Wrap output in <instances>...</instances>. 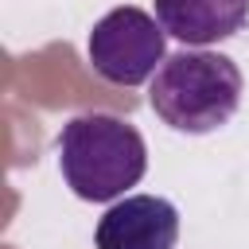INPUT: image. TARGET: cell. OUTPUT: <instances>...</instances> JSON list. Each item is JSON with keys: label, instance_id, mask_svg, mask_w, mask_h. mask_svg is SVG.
I'll use <instances>...</instances> for the list:
<instances>
[{"label": "cell", "instance_id": "6da1fadb", "mask_svg": "<svg viewBox=\"0 0 249 249\" xmlns=\"http://www.w3.org/2000/svg\"><path fill=\"white\" fill-rule=\"evenodd\" d=\"M58 171L86 202H113L148 171V144L140 128L117 113H78L62 124Z\"/></svg>", "mask_w": 249, "mask_h": 249}, {"label": "cell", "instance_id": "7a4b0ae2", "mask_svg": "<svg viewBox=\"0 0 249 249\" xmlns=\"http://www.w3.org/2000/svg\"><path fill=\"white\" fill-rule=\"evenodd\" d=\"M241 70L222 51H175L152 78L148 105L175 132H214L241 105Z\"/></svg>", "mask_w": 249, "mask_h": 249}, {"label": "cell", "instance_id": "3957f363", "mask_svg": "<svg viewBox=\"0 0 249 249\" xmlns=\"http://www.w3.org/2000/svg\"><path fill=\"white\" fill-rule=\"evenodd\" d=\"M86 54L93 74L105 78L109 86H140L167 58V31L144 8L121 4L93 23Z\"/></svg>", "mask_w": 249, "mask_h": 249}, {"label": "cell", "instance_id": "277c9868", "mask_svg": "<svg viewBox=\"0 0 249 249\" xmlns=\"http://www.w3.org/2000/svg\"><path fill=\"white\" fill-rule=\"evenodd\" d=\"M179 210L160 195H124L113 202L93 230L97 249H175Z\"/></svg>", "mask_w": 249, "mask_h": 249}, {"label": "cell", "instance_id": "5b68a950", "mask_svg": "<svg viewBox=\"0 0 249 249\" xmlns=\"http://www.w3.org/2000/svg\"><path fill=\"white\" fill-rule=\"evenodd\" d=\"M156 19L179 43L206 51L245 27L249 0H156Z\"/></svg>", "mask_w": 249, "mask_h": 249}]
</instances>
